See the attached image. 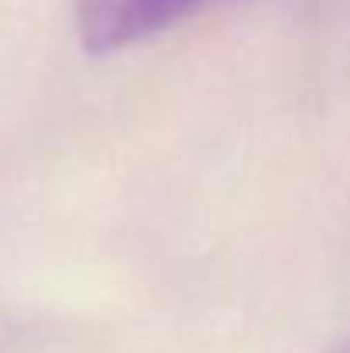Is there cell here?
<instances>
[{
    "instance_id": "6da1fadb",
    "label": "cell",
    "mask_w": 350,
    "mask_h": 353,
    "mask_svg": "<svg viewBox=\"0 0 350 353\" xmlns=\"http://www.w3.org/2000/svg\"><path fill=\"white\" fill-rule=\"evenodd\" d=\"M213 0H76L79 41L93 55L137 45Z\"/></svg>"
}]
</instances>
